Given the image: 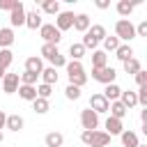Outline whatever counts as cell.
<instances>
[{
  "label": "cell",
  "instance_id": "6da1fadb",
  "mask_svg": "<svg viewBox=\"0 0 147 147\" xmlns=\"http://www.w3.org/2000/svg\"><path fill=\"white\" fill-rule=\"evenodd\" d=\"M64 67H67L69 85H74V87H83V85L87 83V74H85V69H83V64H80V62L71 60V62H67Z\"/></svg>",
  "mask_w": 147,
  "mask_h": 147
},
{
  "label": "cell",
  "instance_id": "7a4b0ae2",
  "mask_svg": "<svg viewBox=\"0 0 147 147\" xmlns=\"http://www.w3.org/2000/svg\"><path fill=\"white\" fill-rule=\"evenodd\" d=\"M80 140H83L87 147H108V145H110V136H108L106 131H99V129H94V131H83V133H80Z\"/></svg>",
  "mask_w": 147,
  "mask_h": 147
},
{
  "label": "cell",
  "instance_id": "3957f363",
  "mask_svg": "<svg viewBox=\"0 0 147 147\" xmlns=\"http://www.w3.org/2000/svg\"><path fill=\"white\" fill-rule=\"evenodd\" d=\"M115 37L119 39V41H131L133 37H136V25L129 21V18H119L117 23H115Z\"/></svg>",
  "mask_w": 147,
  "mask_h": 147
},
{
  "label": "cell",
  "instance_id": "277c9868",
  "mask_svg": "<svg viewBox=\"0 0 147 147\" xmlns=\"http://www.w3.org/2000/svg\"><path fill=\"white\" fill-rule=\"evenodd\" d=\"M39 34H41L44 44H53V46H57V44H60V39H62V32H60L53 23H41Z\"/></svg>",
  "mask_w": 147,
  "mask_h": 147
},
{
  "label": "cell",
  "instance_id": "5b68a950",
  "mask_svg": "<svg viewBox=\"0 0 147 147\" xmlns=\"http://www.w3.org/2000/svg\"><path fill=\"white\" fill-rule=\"evenodd\" d=\"M115 76H117V71H115L113 67L92 69V78H94V80H99V83H103V85H110V83H115Z\"/></svg>",
  "mask_w": 147,
  "mask_h": 147
},
{
  "label": "cell",
  "instance_id": "8992f818",
  "mask_svg": "<svg viewBox=\"0 0 147 147\" xmlns=\"http://www.w3.org/2000/svg\"><path fill=\"white\" fill-rule=\"evenodd\" d=\"M80 124H83V131H94L99 126V115L90 108L80 110Z\"/></svg>",
  "mask_w": 147,
  "mask_h": 147
},
{
  "label": "cell",
  "instance_id": "52a82bcc",
  "mask_svg": "<svg viewBox=\"0 0 147 147\" xmlns=\"http://www.w3.org/2000/svg\"><path fill=\"white\" fill-rule=\"evenodd\" d=\"M9 23H11V28L25 25V7H23V2H18V5L9 11Z\"/></svg>",
  "mask_w": 147,
  "mask_h": 147
},
{
  "label": "cell",
  "instance_id": "ba28073f",
  "mask_svg": "<svg viewBox=\"0 0 147 147\" xmlns=\"http://www.w3.org/2000/svg\"><path fill=\"white\" fill-rule=\"evenodd\" d=\"M74 11H60L57 14V18H55V28L60 30V32H64V30H71L74 28Z\"/></svg>",
  "mask_w": 147,
  "mask_h": 147
},
{
  "label": "cell",
  "instance_id": "9c48e42d",
  "mask_svg": "<svg viewBox=\"0 0 147 147\" xmlns=\"http://www.w3.org/2000/svg\"><path fill=\"white\" fill-rule=\"evenodd\" d=\"M108 101L103 99V94L101 92H96V94H92L90 96V110H94L96 115H101V113H108Z\"/></svg>",
  "mask_w": 147,
  "mask_h": 147
},
{
  "label": "cell",
  "instance_id": "30bf717a",
  "mask_svg": "<svg viewBox=\"0 0 147 147\" xmlns=\"http://www.w3.org/2000/svg\"><path fill=\"white\" fill-rule=\"evenodd\" d=\"M18 85H21L18 74H5V78H2V92L5 94H14L18 90Z\"/></svg>",
  "mask_w": 147,
  "mask_h": 147
},
{
  "label": "cell",
  "instance_id": "8fae6325",
  "mask_svg": "<svg viewBox=\"0 0 147 147\" xmlns=\"http://www.w3.org/2000/svg\"><path fill=\"white\" fill-rule=\"evenodd\" d=\"M103 94V99L110 103V101H119V94H122V87L117 85V83H110V85H106V90L101 92Z\"/></svg>",
  "mask_w": 147,
  "mask_h": 147
},
{
  "label": "cell",
  "instance_id": "7c38bea8",
  "mask_svg": "<svg viewBox=\"0 0 147 147\" xmlns=\"http://www.w3.org/2000/svg\"><path fill=\"white\" fill-rule=\"evenodd\" d=\"M25 71H30V74H41L44 71V62H41V57H37V55H32V57H28L25 60Z\"/></svg>",
  "mask_w": 147,
  "mask_h": 147
},
{
  "label": "cell",
  "instance_id": "4fadbf2b",
  "mask_svg": "<svg viewBox=\"0 0 147 147\" xmlns=\"http://www.w3.org/2000/svg\"><path fill=\"white\" fill-rule=\"evenodd\" d=\"M16 92L23 101H34L37 99V85H18Z\"/></svg>",
  "mask_w": 147,
  "mask_h": 147
},
{
  "label": "cell",
  "instance_id": "5bb4252c",
  "mask_svg": "<svg viewBox=\"0 0 147 147\" xmlns=\"http://www.w3.org/2000/svg\"><path fill=\"white\" fill-rule=\"evenodd\" d=\"M44 145H46V147H62V145H64V136H62L60 131H51V133H46Z\"/></svg>",
  "mask_w": 147,
  "mask_h": 147
},
{
  "label": "cell",
  "instance_id": "9a60e30c",
  "mask_svg": "<svg viewBox=\"0 0 147 147\" xmlns=\"http://www.w3.org/2000/svg\"><path fill=\"white\" fill-rule=\"evenodd\" d=\"M74 30H78V32H87L90 30V16L87 14H76L74 16Z\"/></svg>",
  "mask_w": 147,
  "mask_h": 147
},
{
  "label": "cell",
  "instance_id": "2e32d148",
  "mask_svg": "<svg viewBox=\"0 0 147 147\" xmlns=\"http://www.w3.org/2000/svg\"><path fill=\"white\" fill-rule=\"evenodd\" d=\"M85 34H87V37H90L92 41H96V44H99V41H103V39L108 37V34H106V28H103V25H90V30H87Z\"/></svg>",
  "mask_w": 147,
  "mask_h": 147
},
{
  "label": "cell",
  "instance_id": "e0dca14e",
  "mask_svg": "<svg viewBox=\"0 0 147 147\" xmlns=\"http://www.w3.org/2000/svg\"><path fill=\"white\" fill-rule=\"evenodd\" d=\"M23 117L21 115H7V122H5V129H9V131H14V133H18L21 129H23Z\"/></svg>",
  "mask_w": 147,
  "mask_h": 147
},
{
  "label": "cell",
  "instance_id": "ac0fdd59",
  "mask_svg": "<svg viewBox=\"0 0 147 147\" xmlns=\"http://www.w3.org/2000/svg\"><path fill=\"white\" fill-rule=\"evenodd\" d=\"M106 133L108 136H119L122 131H124V124H122V119H115V117H108L106 119Z\"/></svg>",
  "mask_w": 147,
  "mask_h": 147
},
{
  "label": "cell",
  "instance_id": "d6986e66",
  "mask_svg": "<svg viewBox=\"0 0 147 147\" xmlns=\"http://www.w3.org/2000/svg\"><path fill=\"white\" fill-rule=\"evenodd\" d=\"M25 25L30 28V30H37V28H41V14L34 9V11H25Z\"/></svg>",
  "mask_w": 147,
  "mask_h": 147
},
{
  "label": "cell",
  "instance_id": "ffe728a7",
  "mask_svg": "<svg viewBox=\"0 0 147 147\" xmlns=\"http://www.w3.org/2000/svg\"><path fill=\"white\" fill-rule=\"evenodd\" d=\"M39 78L44 80V85H51V87H53V85L57 83V69H53V67H46V69L39 74Z\"/></svg>",
  "mask_w": 147,
  "mask_h": 147
},
{
  "label": "cell",
  "instance_id": "44dd1931",
  "mask_svg": "<svg viewBox=\"0 0 147 147\" xmlns=\"http://www.w3.org/2000/svg\"><path fill=\"white\" fill-rule=\"evenodd\" d=\"M119 101H122V106L129 110V108H133V106H138V96H136V92H131V90H122V94H119Z\"/></svg>",
  "mask_w": 147,
  "mask_h": 147
},
{
  "label": "cell",
  "instance_id": "7402d4cb",
  "mask_svg": "<svg viewBox=\"0 0 147 147\" xmlns=\"http://www.w3.org/2000/svg\"><path fill=\"white\" fill-rule=\"evenodd\" d=\"M108 113H110V117H115V119H122V117H126V108L122 106V101H110V106H108Z\"/></svg>",
  "mask_w": 147,
  "mask_h": 147
},
{
  "label": "cell",
  "instance_id": "603a6c76",
  "mask_svg": "<svg viewBox=\"0 0 147 147\" xmlns=\"http://www.w3.org/2000/svg\"><path fill=\"white\" fill-rule=\"evenodd\" d=\"M119 138H122V145H124V147H138V145H140L136 131H126V129H124V131L119 133Z\"/></svg>",
  "mask_w": 147,
  "mask_h": 147
},
{
  "label": "cell",
  "instance_id": "cb8c5ba5",
  "mask_svg": "<svg viewBox=\"0 0 147 147\" xmlns=\"http://www.w3.org/2000/svg\"><path fill=\"white\" fill-rule=\"evenodd\" d=\"M133 9H136V2H129V0H119L117 2V14L122 18H129L133 14Z\"/></svg>",
  "mask_w": 147,
  "mask_h": 147
},
{
  "label": "cell",
  "instance_id": "d4e9b609",
  "mask_svg": "<svg viewBox=\"0 0 147 147\" xmlns=\"http://www.w3.org/2000/svg\"><path fill=\"white\" fill-rule=\"evenodd\" d=\"M115 57H117L119 62H126V60H131V57H133V48H131L129 44H119V46H117V51H115Z\"/></svg>",
  "mask_w": 147,
  "mask_h": 147
},
{
  "label": "cell",
  "instance_id": "484cf974",
  "mask_svg": "<svg viewBox=\"0 0 147 147\" xmlns=\"http://www.w3.org/2000/svg\"><path fill=\"white\" fill-rule=\"evenodd\" d=\"M108 67V55L103 51H92V69H101Z\"/></svg>",
  "mask_w": 147,
  "mask_h": 147
},
{
  "label": "cell",
  "instance_id": "4316f807",
  "mask_svg": "<svg viewBox=\"0 0 147 147\" xmlns=\"http://www.w3.org/2000/svg\"><path fill=\"white\" fill-rule=\"evenodd\" d=\"M14 44V30L11 28H0V48H9Z\"/></svg>",
  "mask_w": 147,
  "mask_h": 147
},
{
  "label": "cell",
  "instance_id": "83f0119b",
  "mask_svg": "<svg viewBox=\"0 0 147 147\" xmlns=\"http://www.w3.org/2000/svg\"><path fill=\"white\" fill-rule=\"evenodd\" d=\"M32 108H34L37 115H44V113L51 110V103H48V99H39V96H37V99L32 101Z\"/></svg>",
  "mask_w": 147,
  "mask_h": 147
},
{
  "label": "cell",
  "instance_id": "f1b7e54d",
  "mask_svg": "<svg viewBox=\"0 0 147 147\" xmlns=\"http://www.w3.org/2000/svg\"><path fill=\"white\" fill-rule=\"evenodd\" d=\"M11 60H14V53L9 48H0V69L2 71H7V67L11 64Z\"/></svg>",
  "mask_w": 147,
  "mask_h": 147
},
{
  "label": "cell",
  "instance_id": "f546056e",
  "mask_svg": "<svg viewBox=\"0 0 147 147\" xmlns=\"http://www.w3.org/2000/svg\"><path fill=\"white\" fill-rule=\"evenodd\" d=\"M41 9H44L46 14H55V16H57V14H60V2H57V0H44V2H41Z\"/></svg>",
  "mask_w": 147,
  "mask_h": 147
},
{
  "label": "cell",
  "instance_id": "4dcf8cb0",
  "mask_svg": "<svg viewBox=\"0 0 147 147\" xmlns=\"http://www.w3.org/2000/svg\"><path fill=\"white\" fill-rule=\"evenodd\" d=\"M69 55H71V60L80 62V57L85 55V48H83V44H71V46H69Z\"/></svg>",
  "mask_w": 147,
  "mask_h": 147
},
{
  "label": "cell",
  "instance_id": "1f68e13d",
  "mask_svg": "<svg viewBox=\"0 0 147 147\" xmlns=\"http://www.w3.org/2000/svg\"><path fill=\"white\" fill-rule=\"evenodd\" d=\"M122 64H124V71H126V74H133V76L142 69V67H140V62H138L136 57H131V60H126V62H122Z\"/></svg>",
  "mask_w": 147,
  "mask_h": 147
},
{
  "label": "cell",
  "instance_id": "d6a6232c",
  "mask_svg": "<svg viewBox=\"0 0 147 147\" xmlns=\"http://www.w3.org/2000/svg\"><path fill=\"white\" fill-rule=\"evenodd\" d=\"M117 46H119V39H117V37H106V39H103V53H106V51H113V53H115Z\"/></svg>",
  "mask_w": 147,
  "mask_h": 147
},
{
  "label": "cell",
  "instance_id": "836d02e7",
  "mask_svg": "<svg viewBox=\"0 0 147 147\" xmlns=\"http://www.w3.org/2000/svg\"><path fill=\"white\" fill-rule=\"evenodd\" d=\"M18 78H21V85H37V78L39 76L37 74H30V71H23Z\"/></svg>",
  "mask_w": 147,
  "mask_h": 147
},
{
  "label": "cell",
  "instance_id": "e575fe53",
  "mask_svg": "<svg viewBox=\"0 0 147 147\" xmlns=\"http://www.w3.org/2000/svg\"><path fill=\"white\" fill-rule=\"evenodd\" d=\"M57 53H60V51H57V46H53V44H44V46H41V55H44L46 60H51V57L57 55Z\"/></svg>",
  "mask_w": 147,
  "mask_h": 147
},
{
  "label": "cell",
  "instance_id": "d590c367",
  "mask_svg": "<svg viewBox=\"0 0 147 147\" xmlns=\"http://www.w3.org/2000/svg\"><path fill=\"white\" fill-rule=\"evenodd\" d=\"M64 96H67V99H71V101H76V99H80V87H74V85H67V87H64Z\"/></svg>",
  "mask_w": 147,
  "mask_h": 147
},
{
  "label": "cell",
  "instance_id": "8d00e7d4",
  "mask_svg": "<svg viewBox=\"0 0 147 147\" xmlns=\"http://www.w3.org/2000/svg\"><path fill=\"white\" fill-rule=\"evenodd\" d=\"M51 94H53V87H51V85H44V83L37 85V96H39V99H48Z\"/></svg>",
  "mask_w": 147,
  "mask_h": 147
},
{
  "label": "cell",
  "instance_id": "74e56055",
  "mask_svg": "<svg viewBox=\"0 0 147 147\" xmlns=\"http://www.w3.org/2000/svg\"><path fill=\"white\" fill-rule=\"evenodd\" d=\"M48 62H51V67H53V69H57V67H64V64H67V57H64L62 53H57V55H53Z\"/></svg>",
  "mask_w": 147,
  "mask_h": 147
},
{
  "label": "cell",
  "instance_id": "f35d334b",
  "mask_svg": "<svg viewBox=\"0 0 147 147\" xmlns=\"http://www.w3.org/2000/svg\"><path fill=\"white\" fill-rule=\"evenodd\" d=\"M16 5H18V0H0V9L2 11H11Z\"/></svg>",
  "mask_w": 147,
  "mask_h": 147
},
{
  "label": "cell",
  "instance_id": "ab89813d",
  "mask_svg": "<svg viewBox=\"0 0 147 147\" xmlns=\"http://www.w3.org/2000/svg\"><path fill=\"white\" fill-rule=\"evenodd\" d=\"M147 34V21H140L136 25V37H145Z\"/></svg>",
  "mask_w": 147,
  "mask_h": 147
},
{
  "label": "cell",
  "instance_id": "60d3db41",
  "mask_svg": "<svg viewBox=\"0 0 147 147\" xmlns=\"http://www.w3.org/2000/svg\"><path fill=\"white\" fill-rule=\"evenodd\" d=\"M136 83H138V87H142V85H147V71H138L136 74Z\"/></svg>",
  "mask_w": 147,
  "mask_h": 147
},
{
  "label": "cell",
  "instance_id": "b9f144b4",
  "mask_svg": "<svg viewBox=\"0 0 147 147\" xmlns=\"http://www.w3.org/2000/svg\"><path fill=\"white\" fill-rule=\"evenodd\" d=\"M96 7H99V9H108L110 2H108V0H96Z\"/></svg>",
  "mask_w": 147,
  "mask_h": 147
},
{
  "label": "cell",
  "instance_id": "7bdbcfd3",
  "mask_svg": "<svg viewBox=\"0 0 147 147\" xmlns=\"http://www.w3.org/2000/svg\"><path fill=\"white\" fill-rule=\"evenodd\" d=\"M5 122H7V113H5V110H0V131L5 129Z\"/></svg>",
  "mask_w": 147,
  "mask_h": 147
},
{
  "label": "cell",
  "instance_id": "ee69618b",
  "mask_svg": "<svg viewBox=\"0 0 147 147\" xmlns=\"http://www.w3.org/2000/svg\"><path fill=\"white\" fill-rule=\"evenodd\" d=\"M140 119H142V122H145V124H147V108H145V110H142V113H140Z\"/></svg>",
  "mask_w": 147,
  "mask_h": 147
},
{
  "label": "cell",
  "instance_id": "f6af8a7d",
  "mask_svg": "<svg viewBox=\"0 0 147 147\" xmlns=\"http://www.w3.org/2000/svg\"><path fill=\"white\" fill-rule=\"evenodd\" d=\"M0 78H5V71H2V69H0Z\"/></svg>",
  "mask_w": 147,
  "mask_h": 147
},
{
  "label": "cell",
  "instance_id": "bcb514c9",
  "mask_svg": "<svg viewBox=\"0 0 147 147\" xmlns=\"http://www.w3.org/2000/svg\"><path fill=\"white\" fill-rule=\"evenodd\" d=\"M2 140H5V136H2V131H0V142H2Z\"/></svg>",
  "mask_w": 147,
  "mask_h": 147
},
{
  "label": "cell",
  "instance_id": "7dc6e473",
  "mask_svg": "<svg viewBox=\"0 0 147 147\" xmlns=\"http://www.w3.org/2000/svg\"><path fill=\"white\" fill-rule=\"evenodd\" d=\"M138 147H145V145H138Z\"/></svg>",
  "mask_w": 147,
  "mask_h": 147
}]
</instances>
